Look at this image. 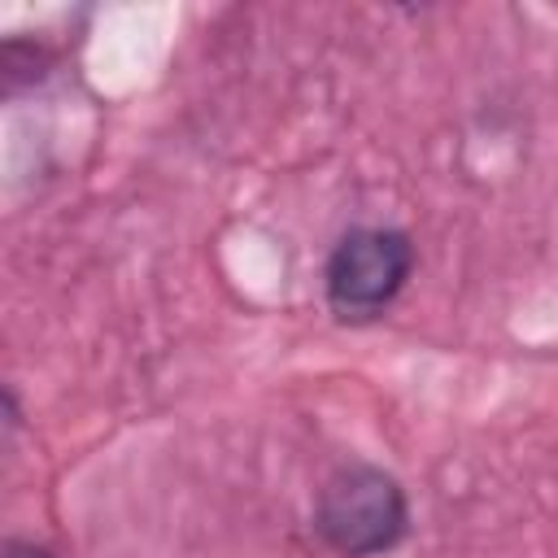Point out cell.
<instances>
[{
	"instance_id": "1",
	"label": "cell",
	"mask_w": 558,
	"mask_h": 558,
	"mask_svg": "<svg viewBox=\"0 0 558 558\" xmlns=\"http://www.w3.org/2000/svg\"><path fill=\"white\" fill-rule=\"evenodd\" d=\"M314 527L336 554H384L405 532V493L379 466H344L323 484Z\"/></svg>"
},
{
	"instance_id": "2",
	"label": "cell",
	"mask_w": 558,
	"mask_h": 558,
	"mask_svg": "<svg viewBox=\"0 0 558 558\" xmlns=\"http://www.w3.org/2000/svg\"><path fill=\"white\" fill-rule=\"evenodd\" d=\"M414 248L405 231L357 227L349 231L327 262V301L340 318H375L410 279Z\"/></svg>"
},
{
	"instance_id": "3",
	"label": "cell",
	"mask_w": 558,
	"mask_h": 558,
	"mask_svg": "<svg viewBox=\"0 0 558 558\" xmlns=\"http://www.w3.org/2000/svg\"><path fill=\"white\" fill-rule=\"evenodd\" d=\"M4 558H48V554L35 549V545H17V541H9V545H4Z\"/></svg>"
}]
</instances>
